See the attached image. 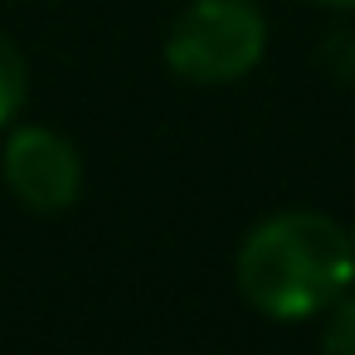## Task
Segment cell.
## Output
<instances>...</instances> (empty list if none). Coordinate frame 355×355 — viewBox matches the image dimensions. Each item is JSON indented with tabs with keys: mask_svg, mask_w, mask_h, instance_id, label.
<instances>
[{
	"mask_svg": "<svg viewBox=\"0 0 355 355\" xmlns=\"http://www.w3.org/2000/svg\"><path fill=\"white\" fill-rule=\"evenodd\" d=\"M321 350H331V355H355V282L321 311Z\"/></svg>",
	"mask_w": 355,
	"mask_h": 355,
	"instance_id": "5b68a950",
	"label": "cell"
},
{
	"mask_svg": "<svg viewBox=\"0 0 355 355\" xmlns=\"http://www.w3.org/2000/svg\"><path fill=\"white\" fill-rule=\"evenodd\" d=\"M25 98H30V64L20 44L0 30V132L15 127V117L25 112Z\"/></svg>",
	"mask_w": 355,
	"mask_h": 355,
	"instance_id": "277c9868",
	"label": "cell"
},
{
	"mask_svg": "<svg viewBox=\"0 0 355 355\" xmlns=\"http://www.w3.org/2000/svg\"><path fill=\"white\" fill-rule=\"evenodd\" d=\"M0 175L6 190L30 209V214H64L83 195V156L78 146L40 122L10 127L6 146H0Z\"/></svg>",
	"mask_w": 355,
	"mask_h": 355,
	"instance_id": "3957f363",
	"label": "cell"
},
{
	"mask_svg": "<svg viewBox=\"0 0 355 355\" xmlns=\"http://www.w3.org/2000/svg\"><path fill=\"white\" fill-rule=\"evenodd\" d=\"M321 64L331 69V78H336L340 88H350V93H355V25L336 30V35L321 44Z\"/></svg>",
	"mask_w": 355,
	"mask_h": 355,
	"instance_id": "8992f818",
	"label": "cell"
},
{
	"mask_svg": "<svg viewBox=\"0 0 355 355\" xmlns=\"http://www.w3.org/2000/svg\"><path fill=\"white\" fill-rule=\"evenodd\" d=\"M350 243H355V224H350Z\"/></svg>",
	"mask_w": 355,
	"mask_h": 355,
	"instance_id": "ba28073f",
	"label": "cell"
},
{
	"mask_svg": "<svg viewBox=\"0 0 355 355\" xmlns=\"http://www.w3.org/2000/svg\"><path fill=\"white\" fill-rule=\"evenodd\" d=\"M234 282L268 321H311L355 282L350 229L321 209H277L243 234Z\"/></svg>",
	"mask_w": 355,
	"mask_h": 355,
	"instance_id": "6da1fadb",
	"label": "cell"
},
{
	"mask_svg": "<svg viewBox=\"0 0 355 355\" xmlns=\"http://www.w3.org/2000/svg\"><path fill=\"white\" fill-rule=\"evenodd\" d=\"M321 10H340V15H355V0H311Z\"/></svg>",
	"mask_w": 355,
	"mask_h": 355,
	"instance_id": "52a82bcc",
	"label": "cell"
},
{
	"mask_svg": "<svg viewBox=\"0 0 355 355\" xmlns=\"http://www.w3.org/2000/svg\"><path fill=\"white\" fill-rule=\"evenodd\" d=\"M268 54V20L253 0H190L166 35V64L175 78L224 88L253 73Z\"/></svg>",
	"mask_w": 355,
	"mask_h": 355,
	"instance_id": "7a4b0ae2",
	"label": "cell"
}]
</instances>
